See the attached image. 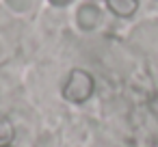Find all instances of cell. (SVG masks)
I'll return each mask as SVG.
<instances>
[{
    "label": "cell",
    "mask_w": 158,
    "mask_h": 147,
    "mask_svg": "<svg viewBox=\"0 0 158 147\" xmlns=\"http://www.w3.org/2000/svg\"><path fill=\"white\" fill-rule=\"evenodd\" d=\"M100 22H102V11H100L98 5L85 2V5L78 7V11H76V24H78V28H80L82 33L95 31V28L100 26Z\"/></svg>",
    "instance_id": "7a4b0ae2"
},
{
    "label": "cell",
    "mask_w": 158,
    "mask_h": 147,
    "mask_svg": "<svg viewBox=\"0 0 158 147\" xmlns=\"http://www.w3.org/2000/svg\"><path fill=\"white\" fill-rule=\"evenodd\" d=\"M50 5H54V7H67V5H72L74 0H48Z\"/></svg>",
    "instance_id": "8992f818"
},
{
    "label": "cell",
    "mask_w": 158,
    "mask_h": 147,
    "mask_svg": "<svg viewBox=\"0 0 158 147\" xmlns=\"http://www.w3.org/2000/svg\"><path fill=\"white\" fill-rule=\"evenodd\" d=\"M93 91H95V78L87 69L76 67L67 74L65 84L61 89V95H63V100H67L72 104H85L91 100Z\"/></svg>",
    "instance_id": "6da1fadb"
},
{
    "label": "cell",
    "mask_w": 158,
    "mask_h": 147,
    "mask_svg": "<svg viewBox=\"0 0 158 147\" xmlns=\"http://www.w3.org/2000/svg\"><path fill=\"white\" fill-rule=\"evenodd\" d=\"M106 9L115 18H132L139 9V0H106Z\"/></svg>",
    "instance_id": "3957f363"
},
{
    "label": "cell",
    "mask_w": 158,
    "mask_h": 147,
    "mask_svg": "<svg viewBox=\"0 0 158 147\" xmlns=\"http://www.w3.org/2000/svg\"><path fill=\"white\" fill-rule=\"evenodd\" d=\"M13 138H15V125L13 121L0 112V147H9L13 145Z\"/></svg>",
    "instance_id": "277c9868"
},
{
    "label": "cell",
    "mask_w": 158,
    "mask_h": 147,
    "mask_svg": "<svg viewBox=\"0 0 158 147\" xmlns=\"http://www.w3.org/2000/svg\"><path fill=\"white\" fill-rule=\"evenodd\" d=\"M9 147H15V145H9Z\"/></svg>",
    "instance_id": "52a82bcc"
},
{
    "label": "cell",
    "mask_w": 158,
    "mask_h": 147,
    "mask_svg": "<svg viewBox=\"0 0 158 147\" xmlns=\"http://www.w3.org/2000/svg\"><path fill=\"white\" fill-rule=\"evenodd\" d=\"M7 7L15 13H26L31 7H33V0H5Z\"/></svg>",
    "instance_id": "5b68a950"
}]
</instances>
